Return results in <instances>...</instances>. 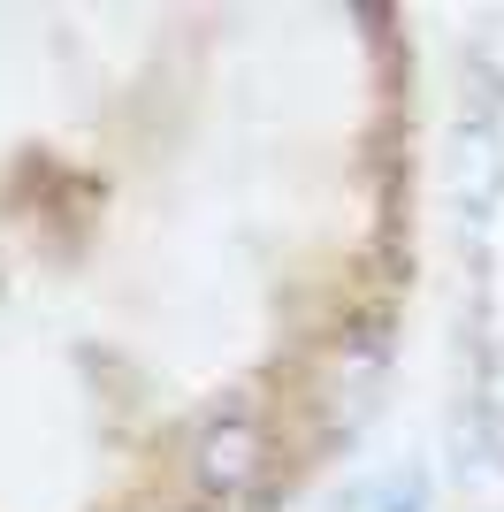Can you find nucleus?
Returning a JSON list of instances; mask_svg holds the SVG:
<instances>
[{
    "label": "nucleus",
    "instance_id": "nucleus-1",
    "mask_svg": "<svg viewBox=\"0 0 504 512\" xmlns=\"http://www.w3.org/2000/svg\"><path fill=\"white\" fill-rule=\"evenodd\" d=\"M260 459H268V428L252 421L245 406L214 413V421L191 436V482H199L207 497H237V490H252Z\"/></svg>",
    "mask_w": 504,
    "mask_h": 512
}]
</instances>
